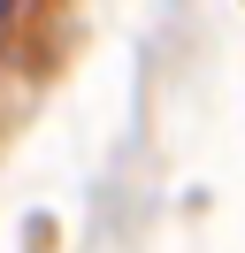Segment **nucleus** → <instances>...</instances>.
Segmentation results:
<instances>
[{"mask_svg": "<svg viewBox=\"0 0 245 253\" xmlns=\"http://www.w3.org/2000/svg\"><path fill=\"white\" fill-rule=\"evenodd\" d=\"M0 16H8V0H0Z\"/></svg>", "mask_w": 245, "mask_h": 253, "instance_id": "obj_1", "label": "nucleus"}]
</instances>
